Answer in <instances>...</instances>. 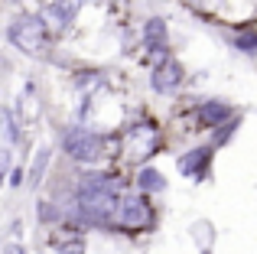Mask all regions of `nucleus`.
I'll list each match as a JSON object with an SVG mask.
<instances>
[{
    "instance_id": "nucleus-1",
    "label": "nucleus",
    "mask_w": 257,
    "mask_h": 254,
    "mask_svg": "<svg viewBox=\"0 0 257 254\" xmlns=\"http://www.w3.org/2000/svg\"><path fill=\"white\" fill-rule=\"evenodd\" d=\"M157 225V205H153L150 196L137 189H124L114 202L111 222L107 228L117 231V235H144V231H153Z\"/></svg>"
},
{
    "instance_id": "nucleus-2",
    "label": "nucleus",
    "mask_w": 257,
    "mask_h": 254,
    "mask_svg": "<svg viewBox=\"0 0 257 254\" xmlns=\"http://www.w3.org/2000/svg\"><path fill=\"white\" fill-rule=\"evenodd\" d=\"M7 43L30 59H46L52 49V33L36 13H17L7 23Z\"/></svg>"
},
{
    "instance_id": "nucleus-3",
    "label": "nucleus",
    "mask_w": 257,
    "mask_h": 254,
    "mask_svg": "<svg viewBox=\"0 0 257 254\" xmlns=\"http://www.w3.org/2000/svg\"><path fill=\"white\" fill-rule=\"evenodd\" d=\"M160 147H163V127L153 117H137L120 134V157H124V163L144 166L150 157H157Z\"/></svg>"
},
{
    "instance_id": "nucleus-4",
    "label": "nucleus",
    "mask_w": 257,
    "mask_h": 254,
    "mask_svg": "<svg viewBox=\"0 0 257 254\" xmlns=\"http://www.w3.org/2000/svg\"><path fill=\"white\" fill-rule=\"evenodd\" d=\"M59 150L78 166H98L107 157V137L85 124H72L59 137Z\"/></svg>"
},
{
    "instance_id": "nucleus-5",
    "label": "nucleus",
    "mask_w": 257,
    "mask_h": 254,
    "mask_svg": "<svg viewBox=\"0 0 257 254\" xmlns=\"http://www.w3.org/2000/svg\"><path fill=\"white\" fill-rule=\"evenodd\" d=\"M182 82H186V65H182L173 52L153 62V69H150V88L157 91V95H176V91L182 88Z\"/></svg>"
},
{
    "instance_id": "nucleus-6",
    "label": "nucleus",
    "mask_w": 257,
    "mask_h": 254,
    "mask_svg": "<svg viewBox=\"0 0 257 254\" xmlns=\"http://www.w3.org/2000/svg\"><path fill=\"white\" fill-rule=\"evenodd\" d=\"M212 163H215V147L212 144H202V147H192V150L182 153V157L176 160V170H179L186 179L202 183V179L212 173Z\"/></svg>"
},
{
    "instance_id": "nucleus-7",
    "label": "nucleus",
    "mask_w": 257,
    "mask_h": 254,
    "mask_svg": "<svg viewBox=\"0 0 257 254\" xmlns=\"http://www.w3.org/2000/svg\"><path fill=\"white\" fill-rule=\"evenodd\" d=\"M234 114H238V111H234L231 101H225V98H205V101L195 104V127L212 134L215 127H221L225 121H231Z\"/></svg>"
},
{
    "instance_id": "nucleus-8",
    "label": "nucleus",
    "mask_w": 257,
    "mask_h": 254,
    "mask_svg": "<svg viewBox=\"0 0 257 254\" xmlns=\"http://www.w3.org/2000/svg\"><path fill=\"white\" fill-rule=\"evenodd\" d=\"M78 7H82V0H46V7H43V23L49 26V33L56 30V33H65L72 23H75V17H78Z\"/></svg>"
},
{
    "instance_id": "nucleus-9",
    "label": "nucleus",
    "mask_w": 257,
    "mask_h": 254,
    "mask_svg": "<svg viewBox=\"0 0 257 254\" xmlns=\"http://www.w3.org/2000/svg\"><path fill=\"white\" fill-rule=\"evenodd\" d=\"M140 39H144V49L150 52V56H157V59L170 56V30H166L163 17H150V20H147Z\"/></svg>"
},
{
    "instance_id": "nucleus-10",
    "label": "nucleus",
    "mask_w": 257,
    "mask_h": 254,
    "mask_svg": "<svg viewBox=\"0 0 257 254\" xmlns=\"http://www.w3.org/2000/svg\"><path fill=\"white\" fill-rule=\"evenodd\" d=\"M137 192H144V196H150V199L160 196V192H166V176L150 163L137 166Z\"/></svg>"
},
{
    "instance_id": "nucleus-11",
    "label": "nucleus",
    "mask_w": 257,
    "mask_h": 254,
    "mask_svg": "<svg viewBox=\"0 0 257 254\" xmlns=\"http://www.w3.org/2000/svg\"><path fill=\"white\" fill-rule=\"evenodd\" d=\"M36 218H39V225L59 228L62 218H65V205L56 202V199H39V202H36Z\"/></svg>"
},
{
    "instance_id": "nucleus-12",
    "label": "nucleus",
    "mask_w": 257,
    "mask_h": 254,
    "mask_svg": "<svg viewBox=\"0 0 257 254\" xmlns=\"http://www.w3.org/2000/svg\"><path fill=\"white\" fill-rule=\"evenodd\" d=\"M65 231H69V235H52V241H49L52 254H85L82 231H72V228H65Z\"/></svg>"
},
{
    "instance_id": "nucleus-13",
    "label": "nucleus",
    "mask_w": 257,
    "mask_h": 254,
    "mask_svg": "<svg viewBox=\"0 0 257 254\" xmlns=\"http://www.w3.org/2000/svg\"><path fill=\"white\" fill-rule=\"evenodd\" d=\"M49 163H52V147L43 144V147L36 150V157H33L30 170H26V179H30V186H39V183H43V176H46V170H49Z\"/></svg>"
},
{
    "instance_id": "nucleus-14",
    "label": "nucleus",
    "mask_w": 257,
    "mask_h": 254,
    "mask_svg": "<svg viewBox=\"0 0 257 254\" xmlns=\"http://www.w3.org/2000/svg\"><path fill=\"white\" fill-rule=\"evenodd\" d=\"M228 43H231L238 52H244V56H257V30H254V26L234 30L231 36H228Z\"/></svg>"
},
{
    "instance_id": "nucleus-15",
    "label": "nucleus",
    "mask_w": 257,
    "mask_h": 254,
    "mask_svg": "<svg viewBox=\"0 0 257 254\" xmlns=\"http://www.w3.org/2000/svg\"><path fill=\"white\" fill-rule=\"evenodd\" d=\"M0 121H4V137H7V144L17 147L20 140H23V131H20V127H23V121H20V117L13 114L10 108H0Z\"/></svg>"
},
{
    "instance_id": "nucleus-16",
    "label": "nucleus",
    "mask_w": 257,
    "mask_h": 254,
    "mask_svg": "<svg viewBox=\"0 0 257 254\" xmlns=\"http://www.w3.org/2000/svg\"><path fill=\"white\" fill-rule=\"evenodd\" d=\"M75 85L82 91H91V88H101L104 85V72H78V78H75Z\"/></svg>"
},
{
    "instance_id": "nucleus-17",
    "label": "nucleus",
    "mask_w": 257,
    "mask_h": 254,
    "mask_svg": "<svg viewBox=\"0 0 257 254\" xmlns=\"http://www.w3.org/2000/svg\"><path fill=\"white\" fill-rule=\"evenodd\" d=\"M10 170H13V147L7 144V147H0V189L7 186V176H10Z\"/></svg>"
},
{
    "instance_id": "nucleus-18",
    "label": "nucleus",
    "mask_w": 257,
    "mask_h": 254,
    "mask_svg": "<svg viewBox=\"0 0 257 254\" xmlns=\"http://www.w3.org/2000/svg\"><path fill=\"white\" fill-rule=\"evenodd\" d=\"M23 179H26V170H23V166H13V170H10V176H7V186L20 189V186H23Z\"/></svg>"
},
{
    "instance_id": "nucleus-19",
    "label": "nucleus",
    "mask_w": 257,
    "mask_h": 254,
    "mask_svg": "<svg viewBox=\"0 0 257 254\" xmlns=\"http://www.w3.org/2000/svg\"><path fill=\"white\" fill-rule=\"evenodd\" d=\"M4 254H26V251H23V244H10V248H7Z\"/></svg>"
}]
</instances>
